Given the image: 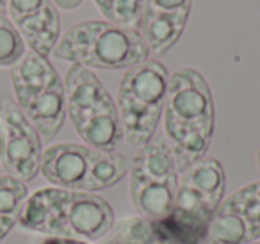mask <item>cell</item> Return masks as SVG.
<instances>
[{
  "label": "cell",
  "mask_w": 260,
  "mask_h": 244,
  "mask_svg": "<svg viewBox=\"0 0 260 244\" xmlns=\"http://www.w3.org/2000/svg\"><path fill=\"white\" fill-rule=\"evenodd\" d=\"M162 118L164 139L182 173L205 157L214 134L212 91L198 70L180 68L170 75Z\"/></svg>",
  "instance_id": "1"
},
{
  "label": "cell",
  "mask_w": 260,
  "mask_h": 244,
  "mask_svg": "<svg viewBox=\"0 0 260 244\" xmlns=\"http://www.w3.org/2000/svg\"><path fill=\"white\" fill-rule=\"evenodd\" d=\"M18 225L47 237L98 240L114 226V210L94 193L43 187L27 198Z\"/></svg>",
  "instance_id": "2"
},
{
  "label": "cell",
  "mask_w": 260,
  "mask_h": 244,
  "mask_svg": "<svg viewBox=\"0 0 260 244\" xmlns=\"http://www.w3.org/2000/svg\"><path fill=\"white\" fill-rule=\"evenodd\" d=\"M52 55L89 70H130L150 59V50L134 27L86 20L59 38Z\"/></svg>",
  "instance_id": "3"
},
{
  "label": "cell",
  "mask_w": 260,
  "mask_h": 244,
  "mask_svg": "<svg viewBox=\"0 0 260 244\" xmlns=\"http://www.w3.org/2000/svg\"><path fill=\"white\" fill-rule=\"evenodd\" d=\"M66 116L87 146L116 151L123 141L118 107L89 68L72 65L64 75Z\"/></svg>",
  "instance_id": "4"
},
{
  "label": "cell",
  "mask_w": 260,
  "mask_h": 244,
  "mask_svg": "<svg viewBox=\"0 0 260 244\" xmlns=\"http://www.w3.org/2000/svg\"><path fill=\"white\" fill-rule=\"evenodd\" d=\"M15 102L41 137L52 139L66 119L64 80L47 57L27 50L11 66Z\"/></svg>",
  "instance_id": "5"
},
{
  "label": "cell",
  "mask_w": 260,
  "mask_h": 244,
  "mask_svg": "<svg viewBox=\"0 0 260 244\" xmlns=\"http://www.w3.org/2000/svg\"><path fill=\"white\" fill-rule=\"evenodd\" d=\"M128 159L77 143H57L43 150L40 173L59 189L96 193L116 186L128 173Z\"/></svg>",
  "instance_id": "6"
},
{
  "label": "cell",
  "mask_w": 260,
  "mask_h": 244,
  "mask_svg": "<svg viewBox=\"0 0 260 244\" xmlns=\"http://www.w3.org/2000/svg\"><path fill=\"white\" fill-rule=\"evenodd\" d=\"M166 66L155 59L125 72L118 87V116L123 130V139L132 146L150 143L160 123L168 93Z\"/></svg>",
  "instance_id": "7"
},
{
  "label": "cell",
  "mask_w": 260,
  "mask_h": 244,
  "mask_svg": "<svg viewBox=\"0 0 260 244\" xmlns=\"http://www.w3.org/2000/svg\"><path fill=\"white\" fill-rule=\"evenodd\" d=\"M130 201L141 218L160 221L175 207L180 173L166 139L141 146L128 168Z\"/></svg>",
  "instance_id": "8"
},
{
  "label": "cell",
  "mask_w": 260,
  "mask_h": 244,
  "mask_svg": "<svg viewBox=\"0 0 260 244\" xmlns=\"http://www.w3.org/2000/svg\"><path fill=\"white\" fill-rule=\"evenodd\" d=\"M0 123H2V155L0 162L8 175L32 182L40 175L43 144L41 136L27 116L20 111L15 100L4 98L0 104Z\"/></svg>",
  "instance_id": "9"
},
{
  "label": "cell",
  "mask_w": 260,
  "mask_h": 244,
  "mask_svg": "<svg viewBox=\"0 0 260 244\" xmlns=\"http://www.w3.org/2000/svg\"><path fill=\"white\" fill-rule=\"evenodd\" d=\"M6 13L25 41V47L48 59L61 38V18L54 2L6 0Z\"/></svg>",
  "instance_id": "10"
},
{
  "label": "cell",
  "mask_w": 260,
  "mask_h": 244,
  "mask_svg": "<svg viewBox=\"0 0 260 244\" xmlns=\"http://www.w3.org/2000/svg\"><path fill=\"white\" fill-rule=\"evenodd\" d=\"M192 0H143V11L134 29L150 54H166L177 45L187 25Z\"/></svg>",
  "instance_id": "11"
},
{
  "label": "cell",
  "mask_w": 260,
  "mask_h": 244,
  "mask_svg": "<svg viewBox=\"0 0 260 244\" xmlns=\"http://www.w3.org/2000/svg\"><path fill=\"white\" fill-rule=\"evenodd\" d=\"M180 184L198 194L205 207L214 214L226 189L224 168L217 159L203 157L180 173Z\"/></svg>",
  "instance_id": "12"
},
{
  "label": "cell",
  "mask_w": 260,
  "mask_h": 244,
  "mask_svg": "<svg viewBox=\"0 0 260 244\" xmlns=\"http://www.w3.org/2000/svg\"><path fill=\"white\" fill-rule=\"evenodd\" d=\"M207 239L210 244H249L258 239V233L237 205L226 198L210 218Z\"/></svg>",
  "instance_id": "13"
},
{
  "label": "cell",
  "mask_w": 260,
  "mask_h": 244,
  "mask_svg": "<svg viewBox=\"0 0 260 244\" xmlns=\"http://www.w3.org/2000/svg\"><path fill=\"white\" fill-rule=\"evenodd\" d=\"M29 198L27 184L11 175L0 176V219L18 225L20 214Z\"/></svg>",
  "instance_id": "14"
},
{
  "label": "cell",
  "mask_w": 260,
  "mask_h": 244,
  "mask_svg": "<svg viewBox=\"0 0 260 244\" xmlns=\"http://www.w3.org/2000/svg\"><path fill=\"white\" fill-rule=\"evenodd\" d=\"M25 52V41L9 20L8 13L0 11V68H11L23 57Z\"/></svg>",
  "instance_id": "15"
},
{
  "label": "cell",
  "mask_w": 260,
  "mask_h": 244,
  "mask_svg": "<svg viewBox=\"0 0 260 244\" xmlns=\"http://www.w3.org/2000/svg\"><path fill=\"white\" fill-rule=\"evenodd\" d=\"M107 22L121 27H136L143 11V0H94Z\"/></svg>",
  "instance_id": "16"
},
{
  "label": "cell",
  "mask_w": 260,
  "mask_h": 244,
  "mask_svg": "<svg viewBox=\"0 0 260 244\" xmlns=\"http://www.w3.org/2000/svg\"><path fill=\"white\" fill-rule=\"evenodd\" d=\"M228 198L237 205V208L246 216L260 237V180L241 187Z\"/></svg>",
  "instance_id": "17"
},
{
  "label": "cell",
  "mask_w": 260,
  "mask_h": 244,
  "mask_svg": "<svg viewBox=\"0 0 260 244\" xmlns=\"http://www.w3.org/2000/svg\"><path fill=\"white\" fill-rule=\"evenodd\" d=\"M153 240H150L146 235L141 233H123V232H114V237L109 240L107 244H152Z\"/></svg>",
  "instance_id": "18"
},
{
  "label": "cell",
  "mask_w": 260,
  "mask_h": 244,
  "mask_svg": "<svg viewBox=\"0 0 260 244\" xmlns=\"http://www.w3.org/2000/svg\"><path fill=\"white\" fill-rule=\"evenodd\" d=\"M41 244H91V242L80 239H64V237H47Z\"/></svg>",
  "instance_id": "19"
},
{
  "label": "cell",
  "mask_w": 260,
  "mask_h": 244,
  "mask_svg": "<svg viewBox=\"0 0 260 244\" xmlns=\"http://www.w3.org/2000/svg\"><path fill=\"white\" fill-rule=\"evenodd\" d=\"M157 226H159V233H157V239L153 240L152 244H182V242H178L177 239H173L171 235H168V233L164 232L162 226H160L159 221H157Z\"/></svg>",
  "instance_id": "20"
},
{
  "label": "cell",
  "mask_w": 260,
  "mask_h": 244,
  "mask_svg": "<svg viewBox=\"0 0 260 244\" xmlns=\"http://www.w3.org/2000/svg\"><path fill=\"white\" fill-rule=\"evenodd\" d=\"M55 4V8L57 9H64V11H73V9H77L80 4H82L84 0H52Z\"/></svg>",
  "instance_id": "21"
},
{
  "label": "cell",
  "mask_w": 260,
  "mask_h": 244,
  "mask_svg": "<svg viewBox=\"0 0 260 244\" xmlns=\"http://www.w3.org/2000/svg\"><path fill=\"white\" fill-rule=\"evenodd\" d=\"M13 228H15V225H13V223H8V221H4V219H0V240L6 239V237H8V233L11 232Z\"/></svg>",
  "instance_id": "22"
},
{
  "label": "cell",
  "mask_w": 260,
  "mask_h": 244,
  "mask_svg": "<svg viewBox=\"0 0 260 244\" xmlns=\"http://www.w3.org/2000/svg\"><path fill=\"white\" fill-rule=\"evenodd\" d=\"M0 155H2V123H0Z\"/></svg>",
  "instance_id": "23"
},
{
  "label": "cell",
  "mask_w": 260,
  "mask_h": 244,
  "mask_svg": "<svg viewBox=\"0 0 260 244\" xmlns=\"http://www.w3.org/2000/svg\"><path fill=\"white\" fill-rule=\"evenodd\" d=\"M256 166H258V169H260V148L256 150Z\"/></svg>",
  "instance_id": "24"
},
{
  "label": "cell",
  "mask_w": 260,
  "mask_h": 244,
  "mask_svg": "<svg viewBox=\"0 0 260 244\" xmlns=\"http://www.w3.org/2000/svg\"><path fill=\"white\" fill-rule=\"evenodd\" d=\"M0 11H6V0H0Z\"/></svg>",
  "instance_id": "25"
},
{
  "label": "cell",
  "mask_w": 260,
  "mask_h": 244,
  "mask_svg": "<svg viewBox=\"0 0 260 244\" xmlns=\"http://www.w3.org/2000/svg\"><path fill=\"white\" fill-rule=\"evenodd\" d=\"M249 244H260V242H256V240H255V242H249Z\"/></svg>",
  "instance_id": "26"
}]
</instances>
